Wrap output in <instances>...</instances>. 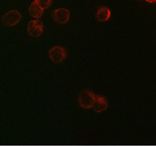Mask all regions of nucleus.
Here are the masks:
<instances>
[{
	"mask_svg": "<svg viewBox=\"0 0 156 146\" xmlns=\"http://www.w3.org/2000/svg\"><path fill=\"white\" fill-rule=\"evenodd\" d=\"M78 100L83 108L91 109L96 101V95L89 90H83L80 92Z\"/></svg>",
	"mask_w": 156,
	"mask_h": 146,
	"instance_id": "f257e3e1",
	"label": "nucleus"
},
{
	"mask_svg": "<svg viewBox=\"0 0 156 146\" xmlns=\"http://www.w3.org/2000/svg\"><path fill=\"white\" fill-rule=\"evenodd\" d=\"M54 21L59 24H66L70 18V13L66 8H57L52 13Z\"/></svg>",
	"mask_w": 156,
	"mask_h": 146,
	"instance_id": "39448f33",
	"label": "nucleus"
},
{
	"mask_svg": "<svg viewBox=\"0 0 156 146\" xmlns=\"http://www.w3.org/2000/svg\"><path fill=\"white\" fill-rule=\"evenodd\" d=\"M146 2H148V3H150V4H153V3H155L156 0H145Z\"/></svg>",
	"mask_w": 156,
	"mask_h": 146,
	"instance_id": "9d476101",
	"label": "nucleus"
},
{
	"mask_svg": "<svg viewBox=\"0 0 156 146\" xmlns=\"http://www.w3.org/2000/svg\"><path fill=\"white\" fill-rule=\"evenodd\" d=\"M108 108V101L104 97L97 95L96 96V101L93 106V110L97 113H101L104 111Z\"/></svg>",
	"mask_w": 156,
	"mask_h": 146,
	"instance_id": "423d86ee",
	"label": "nucleus"
},
{
	"mask_svg": "<svg viewBox=\"0 0 156 146\" xmlns=\"http://www.w3.org/2000/svg\"><path fill=\"white\" fill-rule=\"evenodd\" d=\"M111 17V10L108 7H101L97 10V19L100 21H107Z\"/></svg>",
	"mask_w": 156,
	"mask_h": 146,
	"instance_id": "0eeeda50",
	"label": "nucleus"
},
{
	"mask_svg": "<svg viewBox=\"0 0 156 146\" xmlns=\"http://www.w3.org/2000/svg\"><path fill=\"white\" fill-rule=\"evenodd\" d=\"M49 56L51 59L55 63H60L63 61L67 57V52L62 46H55L49 51Z\"/></svg>",
	"mask_w": 156,
	"mask_h": 146,
	"instance_id": "f03ea898",
	"label": "nucleus"
},
{
	"mask_svg": "<svg viewBox=\"0 0 156 146\" xmlns=\"http://www.w3.org/2000/svg\"><path fill=\"white\" fill-rule=\"evenodd\" d=\"M27 32H28V34L32 37H38L44 32V25L42 22L38 20L30 21L27 25Z\"/></svg>",
	"mask_w": 156,
	"mask_h": 146,
	"instance_id": "20e7f679",
	"label": "nucleus"
},
{
	"mask_svg": "<svg viewBox=\"0 0 156 146\" xmlns=\"http://www.w3.org/2000/svg\"><path fill=\"white\" fill-rule=\"evenodd\" d=\"M29 13L31 14V15L34 17L35 19H39L44 14V9L35 1H34L32 4L30 5Z\"/></svg>",
	"mask_w": 156,
	"mask_h": 146,
	"instance_id": "6e6552de",
	"label": "nucleus"
},
{
	"mask_svg": "<svg viewBox=\"0 0 156 146\" xmlns=\"http://www.w3.org/2000/svg\"><path fill=\"white\" fill-rule=\"evenodd\" d=\"M37 4L43 8V9H46L51 5L52 0H34Z\"/></svg>",
	"mask_w": 156,
	"mask_h": 146,
	"instance_id": "1a4fd4ad",
	"label": "nucleus"
},
{
	"mask_svg": "<svg viewBox=\"0 0 156 146\" xmlns=\"http://www.w3.org/2000/svg\"><path fill=\"white\" fill-rule=\"evenodd\" d=\"M21 15L19 11L17 10H12L7 12L3 17V22L4 25H8V26H14L17 25L20 21H21Z\"/></svg>",
	"mask_w": 156,
	"mask_h": 146,
	"instance_id": "7ed1b4c3",
	"label": "nucleus"
}]
</instances>
